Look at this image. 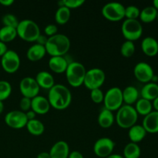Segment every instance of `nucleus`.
<instances>
[{"label":"nucleus","mask_w":158,"mask_h":158,"mask_svg":"<svg viewBox=\"0 0 158 158\" xmlns=\"http://www.w3.org/2000/svg\"><path fill=\"white\" fill-rule=\"evenodd\" d=\"M25 114H26V118H27L28 120H34V119H36V118H35L36 114H35L34 111H32V110L27 111V112H26Z\"/></svg>","instance_id":"43"},{"label":"nucleus","mask_w":158,"mask_h":158,"mask_svg":"<svg viewBox=\"0 0 158 158\" xmlns=\"http://www.w3.org/2000/svg\"><path fill=\"white\" fill-rule=\"evenodd\" d=\"M48 65L52 72L56 73H63L66 72L69 62L64 56H51L48 62Z\"/></svg>","instance_id":"18"},{"label":"nucleus","mask_w":158,"mask_h":158,"mask_svg":"<svg viewBox=\"0 0 158 158\" xmlns=\"http://www.w3.org/2000/svg\"><path fill=\"white\" fill-rule=\"evenodd\" d=\"M3 110H4V104L2 101H0V114L3 112Z\"/></svg>","instance_id":"50"},{"label":"nucleus","mask_w":158,"mask_h":158,"mask_svg":"<svg viewBox=\"0 0 158 158\" xmlns=\"http://www.w3.org/2000/svg\"><path fill=\"white\" fill-rule=\"evenodd\" d=\"M141 150L138 143L130 142L123 148V158H140Z\"/></svg>","instance_id":"28"},{"label":"nucleus","mask_w":158,"mask_h":158,"mask_svg":"<svg viewBox=\"0 0 158 158\" xmlns=\"http://www.w3.org/2000/svg\"><path fill=\"white\" fill-rule=\"evenodd\" d=\"M106 158H123V157L122 155H120V154H112Z\"/></svg>","instance_id":"47"},{"label":"nucleus","mask_w":158,"mask_h":158,"mask_svg":"<svg viewBox=\"0 0 158 158\" xmlns=\"http://www.w3.org/2000/svg\"><path fill=\"white\" fill-rule=\"evenodd\" d=\"M49 153L51 158H68L70 152L68 143L64 140H59L52 145Z\"/></svg>","instance_id":"16"},{"label":"nucleus","mask_w":158,"mask_h":158,"mask_svg":"<svg viewBox=\"0 0 158 158\" xmlns=\"http://www.w3.org/2000/svg\"><path fill=\"white\" fill-rule=\"evenodd\" d=\"M85 3L84 0H61L57 2L59 7L65 6L69 9H77Z\"/></svg>","instance_id":"35"},{"label":"nucleus","mask_w":158,"mask_h":158,"mask_svg":"<svg viewBox=\"0 0 158 158\" xmlns=\"http://www.w3.org/2000/svg\"><path fill=\"white\" fill-rule=\"evenodd\" d=\"M28 132L33 136H40L44 133L45 126L43 122L38 119L28 120L26 126Z\"/></svg>","instance_id":"26"},{"label":"nucleus","mask_w":158,"mask_h":158,"mask_svg":"<svg viewBox=\"0 0 158 158\" xmlns=\"http://www.w3.org/2000/svg\"><path fill=\"white\" fill-rule=\"evenodd\" d=\"M50 104L46 97L36 96L31 100V110L40 115L46 114L50 110Z\"/></svg>","instance_id":"15"},{"label":"nucleus","mask_w":158,"mask_h":158,"mask_svg":"<svg viewBox=\"0 0 158 158\" xmlns=\"http://www.w3.org/2000/svg\"><path fill=\"white\" fill-rule=\"evenodd\" d=\"M141 49L145 55L155 56L158 53V42L152 36H147L141 42Z\"/></svg>","instance_id":"19"},{"label":"nucleus","mask_w":158,"mask_h":158,"mask_svg":"<svg viewBox=\"0 0 158 158\" xmlns=\"http://www.w3.org/2000/svg\"><path fill=\"white\" fill-rule=\"evenodd\" d=\"M157 81H158V76L157 75H155V74H154V77H153V78H152V80H151V82H153V83H157Z\"/></svg>","instance_id":"48"},{"label":"nucleus","mask_w":158,"mask_h":158,"mask_svg":"<svg viewBox=\"0 0 158 158\" xmlns=\"http://www.w3.org/2000/svg\"><path fill=\"white\" fill-rule=\"evenodd\" d=\"M19 90L23 97L32 99L39 95L40 87L35 78L30 77H24L19 83Z\"/></svg>","instance_id":"12"},{"label":"nucleus","mask_w":158,"mask_h":158,"mask_svg":"<svg viewBox=\"0 0 158 158\" xmlns=\"http://www.w3.org/2000/svg\"><path fill=\"white\" fill-rule=\"evenodd\" d=\"M71 12L70 9L65 6H61L57 9L56 12L55 13V20L56 23L60 25H64L70 19Z\"/></svg>","instance_id":"31"},{"label":"nucleus","mask_w":158,"mask_h":158,"mask_svg":"<svg viewBox=\"0 0 158 158\" xmlns=\"http://www.w3.org/2000/svg\"><path fill=\"white\" fill-rule=\"evenodd\" d=\"M104 108L110 111H117L123 105L122 89L118 86L110 88L104 94Z\"/></svg>","instance_id":"7"},{"label":"nucleus","mask_w":158,"mask_h":158,"mask_svg":"<svg viewBox=\"0 0 158 158\" xmlns=\"http://www.w3.org/2000/svg\"><path fill=\"white\" fill-rule=\"evenodd\" d=\"M142 126L150 134L158 133V111L153 110L145 116L143 120Z\"/></svg>","instance_id":"17"},{"label":"nucleus","mask_w":158,"mask_h":158,"mask_svg":"<svg viewBox=\"0 0 158 158\" xmlns=\"http://www.w3.org/2000/svg\"><path fill=\"white\" fill-rule=\"evenodd\" d=\"M97 121H98L99 125L102 128H110L113 126L115 121V117L112 111L103 108L99 114L98 117H97Z\"/></svg>","instance_id":"25"},{"label":"nucleus","mask_w":158,"mask_h":158,"mask_svg":"<svg viewBox=\"0 0 158 158\" xmlns=\"http://www.w3.org/2000/svg\"><path fill=\"white\" fill-rule=\"evenodd\" d=\"M115 143L109 137L99 138L94 143V152L96 156L100 158H106L113 154Z\"/></svg>","instance_id":"11"},{"label":"nucleus","mask_w":158,"mask_h":158,"mask_svg":"<svg viewBox=\"0 0 158 158\" xmlns=\"http://www.w3.org/2000/svg\"><path fill=\"white\" fill-rule=\"evenodd\" d=\"M147 131L142 125L135 124L128 129V137L132 143H138L145 138Z\"/></svg>","instance_id":"24"},{"label":"nucleus","mask_w":158,"mask_h":158,"mask_svg":"<svg viewBox=\"0 0 158 158\" xmlns=\"http://www.w3.org/2000/svg\"><path fill=\"white\" fill-rule=\"evenodd\" d=\"M12 86L6 80H0V101H4L12 94Z\"/></svg>","instance_id":"33"},{"label":"nucleus","mask_w":158,"mask_h":158,"mask_svg":"<svg viewBox=\"0 0 158 158\" xmlns=\"http://www.w3.org/2000/svg\"><path fill=\"white\" fill-rule=\"evenodd\" d=\"M156 19L158 21V10H157V17H156Z\"/></svg>","instance_id":"51"},{"label":"nucleus","mask_w":158,"mask_h":158,"mask_svg":"<svg viewBox=\"0 0 158 158\" xmlns=\"http://www.w3.org/2000/svg\"><path fill=\"white\" fill-rule=\"evenodd\" d=\"M35 80L38 83L39 86L42 89L49 90L55 85V80H54L53 76L47 71L39 72L35 76Z\"/></svg>","instance_id":"20"},{"label":"nucleus","mask_w":158,"mask_h":158,"mask_svg":"<svg viewBox=\"0 0 158 158\" xmlns=\"http://www.w3.org/2000/svg\"><path fill=\"white\" fill-rule=\"evenodd\" d=\"M135 49V45H134V42L126 40L122 43L121 46H120V53L123 57L130 58L134 54Z\"/></svg>","instance_id":"32"},{"label":"nucleus","mask_w":158,"mask_h":158,"mask_svg":"<svg viewBox=\"0 0 158 158\" xmlns=\"http://www.w3.org/2000/svg\"><path fill=\"white\" fill-rule=\"evenodd\" d=\"M134 108H135L138 115L140 114V115L145 117L148 114H149L151 111H153L152 102L146 100V99L139 98L138 100L136 102Z\"/></svg>","instance_id":"27"},{"label":"nucleus","mask_w":158,"mask_h":158,"mask_svg":"<svg viewBox=\"0 0 158 158\" xmlns=\"http://www.w3.org/2000/svg\"><path fill=\"white\" fill-rule=\"evenodd\" d=\"M141 98L152 102L158 97V84L153 82L145 83L140 90Z\"/></svg>","instance_id":"23"},{"label":"nucleus","mask_w":158,"mask_h":158,"mask_svg":"<svg viewBox=\"0 0 158 158\" xmlns=\"http://www.w3.org/2000/svg\"><path fill=\"white\" fill-rule=\"evenodd\" d=\"M57 31H58V28L54 24H49L44 28L45 35L47 37H51L57 34Z\"/></svg>","instance_id":"39"},{"label":"nucleus","mask_w":158,"mask_h":158,"mask_svg":"<svg viewBox=\"0 0 158 158\" xmlns=\"http://www.w3.org/2000/svg\"><path fill=\"white\" fill-rule=\"evenodd\" d=\"M68 158H84V157H83V155L81 154V153L79 152V151H74L69 153Z\"/></svg>","instance_id":"41"},{"label":"nucleus","mask_w":158,"mask_h":158,"mask_svg":"<svg viewBox=\"0 0 158 158\" xmlns=\"http://www.w3.org/2000/svg\"><path fill=\"white\" fill-rule=\"evenodd\" d=\"M48 38H49V37L46 36V35H42V34H40V35H39L38 38H37L35 43L39 45H41V46H46V43H47Z\"/></svg>","instance_id":"40"},{"label":"nucleus","mask_w":158,"mask_h":158,"mask_svg":"<svg viewBox=\"0 0 158 158\" xmlns=\"http://www.w3.org/2000/svg\"><path fill=\"white\" fill-rule=\"evenodd\" d=\"M140 9L136 6L131 5L125 7V17L129 19H137L140 16Z\"/></svg>","instance_id":"36"},{"label":"nucleus","mask_w":158,"mask_h":158,"mask_svg":"<svg viewBox=\"0 0 158 158\" xmlns=\"http://www.w3.org/2000/svg\"><path fill=\"white\" fill-rule=\"evenodd\" d=\"M45 48L50 56H63L69 50L70 40L67 35L57 33L48 38Z\"/></svg>","instance_id":"2"},{"label":"nucleus","mask_w":158,"mask_h":158,"mask_svg":"<svg viewBox=\"0 0 158 158\" xmlns=\"http://www.w3.org/2000/svg\"><path fill=\"white\" fill-rule=\"evenodd\" d=\"M122 95H123V103L127 105L133 106V104L136 103V102L138 100L140 93L135 86H128L122 90Z\"/></svg>","instance_id":"22"},{"label":"nucleus","mask_w":158,"mask_h":158,"mask_svg":"<svg viewBox=\"0 0 158 158\" xmlns=\"http://www.w3.org/2000/svg\"><path fill=\"white\" fill-rule=\"evenodd\" d=\"M2 23L3 26H9V27H12L16 29L19 23V21L18 18L15 15L8 13L2 16Z\"/></svg>","instance_id":"34"},{"label":"nucleus","mask_w":158,"mask_h":158,"mask_svg":"<svg viewBox=\"0 0 158 158\" xmlns=\"http://www.w3.org/2000/svg\"><path fill=\"white\" fill-rule=\"evenodd\" d=\"M125 6L117 2H110L102 8V15L106 19L111 22H118L125 18Z\"/></svg>","instance_id":"9"},{"label":"nucleus","mask_w":158,"mask_h":158,"mask_svg":"<svg viewBox=\"0 0 158 158\" xmlns=\"http://www.w3.org/2000/svg\"><path fill=\"white\" fill-rule=\"evenodd\" d=\"M157 10L154 7V6H147L143 8L142 10H140V16L139 18L140 19L143 23H149L151 22L154 21L157 17Z\"/></svg>","instance_id":"29"},{"label":"nucleus","mask_w":158,"mask_h":158,"mask_svg":"<svg viewBox=\"0 0 158 158\" xmlns=\"http://www.w3.org/2000/svg\"><path fill=\"white\" fill-rule=\"evenodd\" d=\"M17 37V31L15 28L2 26L0 29V41L2 43H9Z\"/></svg>","instance_id":"30"},{"label":"nucleus","mask_w":158,"mask_h":158,"mask_svg":"<svg viewBox=\"0 0 158 158\" xmlns=\"http://www.w3.org/2000/svg\"><path fill=\"white\" fill-rule=\"evenodd\" d=\"M46 50L45 46L35 43L27 49L26 57L30 61L36 62L42 60L46 56Z\"/></svg>","instance_id":"21"},{"label":"nucleus","mask_w":158,"mask_h":158,"mask_svg":"<svg viewBox=\"0 0 158 158\" xmlns=\"http://www.w3.org/2000/svg\"><path fill=\"white\" fill-rule=\"evenodd\" d=\"M153 6H154L157 10H158V0H154V2H153Z\"/></svg>","instance_id":"49"},{"label":"nucleus","mask_w":158,"mask_h":158,"mask_svg":"<svg viewBox=\"0 0 158 158\" xmlns=\"http://www.w3.org/2000/svg\"><path fill=\"white\" fill-rule=\"evenodd\" d=\"M17 35L26 42H35L40 35V29L33 20L26 19L19 21L16 28Z\"/></svg>","instance_id":"4"},{"label":"nucleus","mask_w":158,"mask_h":158,"mask_svg":"<svg viewBox=\"0 0 158 158\" xmlns=\"http://www.w3.org/2000/svg\"><path fill=\"white\" fill-rule=\"evenodd\" d=\"M8 51V47L5 43L0 41V57L2 56Z\"/></svg>","instance_id":"42"},{"label":"nucleus","mask_w":158,"mask_h":158,"mask_svg":"<svg viewBox=\"0 0 158 158\" xmlns=\"http://www.w3.org/2000/svg\"><path fill=\"white\" fill-rule=\"evenodd\" d=\"M47 99L51 107L58 110H63L70 105L72 94L64 85L55 84L49 90Z\"/></svg>","instance_id":"1"},{"label":"nucleus","mask_w":158,"mask_h":158,"mask_svg":"<svg viewBox=\"0 0 158 158\" xmlns=\"http://www.w3.org/2000/svg\"><path fill=\"white\" fill-rule=\"evenodd\" d=\"M65 73L68 83L73 87L77 88L83 85L86 69L81 63L73 61L69 63Z\"/></svg>","instance_id":"5"},{"label":"nucleus","mask_w":158,"mask_h":158,"mask_svg":"<svg viewBox=\"0 0 158 158\" xmlns=\"http://www.w3.org/2000/svg\"><path fill=\"white\" fill-rule=\"evenodd\" d=\"M134 74L138 81L143 83L151 82L154 75L152 66L146 62H139L134 68Z\"/></svg>","instance_id":"14"},{"label":"nucleus","mask_w":158,"mask_h":158,"mask_svg":"<svg viewBox=\"0 0 158 158\" xmlns=\"http://www.w3.org/2000/svg\"><path fill=\"white\" fill-rule=\"evenodd\" d=\"M106 80L105 72L100 68H92L86 70L83 85L89 90L100 89Z\"/></svg>","instance_id":"8"},{"label":"nucleus","mask_w":158,"mask_h":158,"mask_svg":"<svg viewBox=\"0 0 158 158\" xmlns=\"http://www.w3.org/2000/svg\"><path fill=\"white\" fill-rule=\"evenodd\" d=\"M121 32L126 40L134 42L141 37L143 26L138 19H126L122 23Z\"/></svg>","instance_id":"6"},{"label":"nucleus","mask_w":158,"mask_h":158,"mask_svg":"<svg viewBox=\"0 0 158 158\" xmlns=\"http://www.w3.org/2000/svg\"><path fill=\"white\" fill-rule=\"evenodd\" d=\"M28 120L26 114L21 110H12L5 116V123L12 129H22L26 127Z\"/></svg>","instance_id":"13"},{"label":"nucleus","mask_w":158,"mask_h":158,"mask_svg":"<svg viewBox=\"0 0 158 158\" xmlns=\"http://www.w3.org/2000/svg\"><path fill=\"white\" fill-rule=\"evenodd\" d=\"M152 104H153V108H154L156 111H158V97L155 99L154 100L152 101Z\"/></svg>","instance_id":"46"},{"label":"nucleus","mask_w":158,"mask_h":158,"mask_svg":"<svg viewBox=\"0 0 158 158\" xmlns=\"http://www.w3.org/2000/svg\"><path fill=\"white\" fill-rule=\"evenodd\" d=\"M115 120L120 127L129 129L134 125L137 124L138 114L134 106L123 104L120 109L117 110Z\"/></svg>","instance_id":"3"},{"label":"nucleus","mask_w":158,"mask_h":158,"mask_svg":"<svg viewBox=\"0 0 158 158\" xmlns=\"http://www.w3.org/2000/svg\"><path fill=\"white\" fill-rule=\"evenodd\" d=\"M90 97L94 103H100L103 101L104 94L100 88V89H94L90 90Z\"/></svg>","instance_id":"37"},{"label":"nucleus","mask_w":158,"mask_h":158,"mask_svg":"<svg viewBox=\"0 0 158 158\" xmlns=\"http://www.w3.org/2000/svg\"><path fill=\"white\" fill-rule=\"evenodd\" d=\"M36 158H51L50 154L49 152H46V151H43V152L40 153V154L37 155Z\"/></svg>","instance_id":"45"},{"label":"nucleus","mask_w":158,"mask_h":158,"mask_svg":"<svg viewBox=\"0 0 158 158\" xmlns=\"http://www.w3.org/2000/svg\"><path fill=\"white\" fill-rule=\"evenodd\" d=\"M20 57L15 51L8 49L7 52L1 57V66L3 70L8 73H14L19 69Z\"/></svg>","instance_id":"10"},{"label":"nucleus","mask_w":158,"mask_h":158,"mask_svg":"<svg viewBox=\"0 0 158 158\" xmlns=\"http://www.w3.org/2000/svg\"><path fill=\"white\" fill-rule=\"evenodd\" d=\"M14 3V0H0V4L3 6H10Z\"/></svg>","instance_id":"44"},{"label":"nucleus","mask_w":158,"mask_h":158,"mask_svg":"<svg viewBox=\"0 0 158 158\" xmlns=\"http://www.w3.org/2000/svg\"><path fill=\"white\" fill-rule=\"evenodd\" d=\"M31 100H32V99L27 98V97H22V99L20 100V102H19L20 110L23 111V112H24V113L30 110H31Z\"/></svg>","instance_id":"38"}]
</instances>
